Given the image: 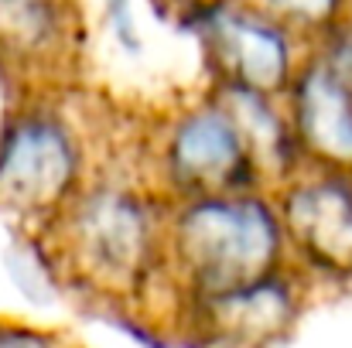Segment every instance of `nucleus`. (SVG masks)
<instances>
[{
    "mask_svg": "<svg viewBox=\"0 0 352 348\" xmlns=\"http://www.w3.org/2000/svg\"><path fill=\"white\" fill-rule=\"evenodd\" d=\"M164 212L161 198L133 167L113 164L96 171L82 192L34 232L48 270L76 294L151 314L154 304L171 318L164 280Z\"/></svg>",
    "mask_w": 352,
    "mask_h": 348,
    "instance_id": "obj_1",
    "label": "nucleus"
},
{
    "mask_svg": "<svg viewBox=\"0 0 352 348\" xmlns=\"http://www.w3.org/2000/svg\"><path fill=\"white\" fill-rule=\"evenodd\" d=\"M76 89V86H72ZM72 89L21 93L0 123V216L41 232L82 185L113 164L126 110L93 93L96 110L82 116L69 106Z\"/></svg>",
    "mask_w": 352,
    "mask_h": 348,
    "instance_id": "obj_2",
    "label": "nucleus"
},
{
    "mask_svg": "<svg viewBox=\"0 0 352 348\" xmlns=\"http://www.w3.org/2000/svg\"><path fill=\"white\" fill-rule=\"evenodd\" d=\"M294 263L274 192L243 188L168 202L164 280L178 304L253 283ZM171 311V321H175Z\"/></svg>",
    "mask_w": 352,
    "mask_h": 348,
    "instance_id": "obj_3",
    "label": "nucleus"
},
{
    "mask_svg": "<svg viewBox=\"0 0 352 348\" xmlns=\"http://www.w3.org/2000/svg\"><path fill=\"white\" fill-rule=\"evenodd\" d=\"M133 171L168 202L267 188L233 110L212 86L140 116Z\"/></svg>",
    "mask_w": 352,
    "mask_h": 348,
    "instance_id": "obj_4",
    "label": "nucleus"
},
{
    "mask_svg": "<svg viewBox=\"0 0 352 348\" xmlns=\"http://www.w3.org/2000/svg\"><path fill=\"white\" fill-rule=\"evenodd\" d=\"M192 31L206 86L284 96L311 45L250 0H195Z\"/></svg>",
    "mask_w": 352,
    "mask_h": 348,
    "instance_id": "obj_5",
    "label": "nucleus"
},
{
    "mask_svg": "<svg viewBox=\"0 0 352 348\" xmlns=\"http://www.w3.org/2000/svg\"><path fill=\"white\" fill-rule=\"evenodd\" d=\"M308 290L311 277L287 263L253 283L178 304L171 328L199 348H267L294 328Z\"/></svg>",
    "mask_w": 352,
    "mask_h": 348,
    "instance_id": "obj_6",
    "label": "nucleus"
},
{
    "mask_svg": "<svg viewBox=\"0 0 352 348\" xmlns=\"http://www.w3.org/2000/svg\"><path fill=\"white\" fill-rule=\"evenodd\" d=\"M291 259L315 280H352V167L301 164L274 188Z\"/></svg>",
    "mask_w": 352,
    "mask_h": 348,
    "instance_id": "obj_7",
    "label": "nucleus"
},
{
    "mask_svg": "<svg viewBox=\"0 0 352 348\" xmlns=\"http://www.w3.org/2000/svg\"><path fill=\"white\" fill-rule=\"evenodd\" d=\"M280 100L301 164L352 167V86L308 51Z\"/></svg>",
    "mask_w": 352,
    "mask_h": 348,
    "instance_id": "obj_8",
    "label": "nucleus"
},
{
    "mask_svg": "<svg viewBox=\"0 0 352 348\" xmlns=\"http://www.w3.org/2000/svg\"><path fill=\"white\" fill-rule=\"evenodd\" d=\"M250 3L267 10L274 21L291 27L308 45L322 41L352 17V0H250Z\"/></svg>",
    "mask_w": 352,
    "mask_h": 348,
    "instance_id": "obj_9",
    "label": "nucleus"
},
{
    "mask_svg": "<svg viewBox=\"0 0 352 348\" xmlns=\"http://www.w3.org/2000/svg\"><path fill=\"white\" fill-rule=\"evenodd\" d=\"M311 51H315L346 86H352V17L346 24H339L332 34H325L322 41H315Z\"/></svg>",
    "mask_w": 352,
    "mask_h": 348,
    "instance_id": "obj_10",
    "label": "nucleus"
},
{
    "mask_svg": "<svg viewBox=\"0 0 352 348\" xmlns=\"http://www.w3.org/2000/svg\"><path fill=\"white\" fill-rule=\"evenodd\" d=\"M0 348H72L62 335L28 328V325H0Z\"/></svg>",
    "mask_w": 352,
    "mask_h": 348,
    "instance_id": "obj_11",
    "label": "nucleus"
}]
</instances>
